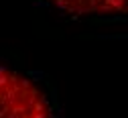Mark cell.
<instances>
[{
    "label": "cell",
    "mask_w": 128,
    "mask_h": 118,
    "mask_svg": "<svg viewBox=\"0 0 128 118\" xmlns=\"http://www.w3.org/2000/svg\"><path fill=\"white\" fill-rule=\"evenodd\" d=\"M2 118H53V106L39 83L22 71L2 65Z\"/></svg>",
    "instance_id": "1"
},
{
    "label": "cell",
    "mask_w": 128,
    "mask_h": 118,
    "mask_svg": "<svg viewBox=\"0 0 128 118\" xmlns=\"http://www.w3.org/2000/svg\"><path fill=\"white\" fill-rule=\"evenodd\" d=\"M43 2L75 19H128V0H43Z\"/></svg>",
    "instance_id": "2"
}]
</instances>
